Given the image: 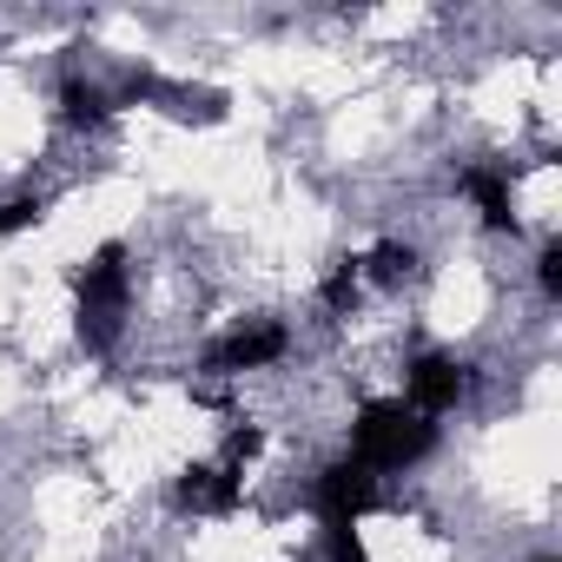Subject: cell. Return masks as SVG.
Instances as JSON below:
<instances>
[{"label":"cell","mask_w":562,"mask_h":562,"mask_svg":"<svg viewBox=\"0 0 562 562\" xmlns=\"http://www.w3.org/2000/svg\"><path fill=\"white\" fill-rule=\"evenodd\" d=\"M430 443H437V424H430L424 411H411V404H397V397H378V404L358 411L351 463H364V470H404V463H417Z\"/></svg>","instance_id":"1"},{"label":"cell","mask_w":562,"mask_h":562,"mask_svg":"<svg viewBox=\"0 0 562 562\" xmlns=\"http://www.w3.org/2000/svg\"><path fill=\"white\" fill-rule=\"evenodd\" d=\"M126 292H133V278H126V251L120 245H100L80 278H74V305H80V338L93 351H106L120 338V318H126Z\"/></svg>","instance_id":"2"},{"label":"cell","mask_w":562,"mask_h":562,"mask_svg":"<svg viewBox=\"0 0 562 562\" xmlns=\"http://www.w3.org/2000/svg\"><path fill=\"white\" fill-rule=\"evenodd\" d=\"M364 509H371V470L364 463H331L325 483H318V516H325V536H331L338 562H371L364 542H358V516Z\"/></svg>","instance_id":"3"},{"label":"cell","mask_w":562,"mask_h":562,"mask_svg":"<svg viewBox=\"0 0 562 562\" xmlns=\"http://www.w3.org/2000/svg\"><path fill=\"white\" fill-rule=\"evenodd\" d=\"M463 391H470V371H463V364H450V358H417V371H411V411L437 417V411H450Z\"/></svg>","instance_id":"4"},{"label":"cell","mask_w":562,"mask_h":562,"mask_svg":"<svg viewBox=\"0 0 562 562\" xmlns=\"http://www.w3.org/2000/svg\"><path fill=\"white\" fill-rule=\"evenodd\" d=\"M238 470L245 463H232V457L225 463H192L186 483H179V503L186 509H232L238 503Z\"/></svg>","instance_id":"5"},{"label":"cell","mask_w":562,"mask_h":562,"mask_svg":"<svg viewBox=\"0 0 562 562\" xmlns=\"http://www.w3.org/2000/svg\"><path fill=\"white\" fill-rule=\"evenodd\" d=\"M271 358H285V331H278V325H251V331H232L212 351V371H258Z\"/></svg>","instance_id":"6"},{"label":"cell","mask_w":562,"mask_h":562,"mask_svg":"<svg viewBox=\"0 0 562 562\" xmlns=\"http://www.w3.org/2000/svg\"><path fill=\"white\" fill-rule=\"evenodd\" d=\"M133 93L159 100L172 120H199V126H218L225 120V100L218 93H192V87H159V80H133Z\"/></svg>","instance_id":"7"},{"label":"cell","mask_w":562,"mask_h":562,"mask_svg":"<svg viewBox=\"0 0 562 562\" xmlns=\"http://www.w3.org/2000/svg\"><path fill=\"white\" fill-rule=\"evenodd\" d=\"M463 192L476 199V212H483V225H496V232H516V205H509V186L496 179V172H463Z\"/></svg>","instance_id":"8"},{"label":"cell","mask_w":562,"mask_h":562,"mask_svg":"<svg viewBox=\"0 0 562 562\" xmlns=\"http://www.w3.org/2000/svg\"><path fill=\"white\" fill-rule=\"evenodd\" d=\"M60 100H67V120H74V126H100V120L113 113V93H100L93 80H67Z\"/></svg>","instance_id":"9"},{"label":"cell","mask_w":562,"mask_h":562,"mask_svg":"<svg viewBox=\"0 0 562 562\" xmlns=\"http://www.w3.org/2000/svg\"><path fill=\"white\" fill-rule=\"evenodd\" d=\"M41 199H8V205H0V238H8V232H27V225H41Z\"/></svg>","instance_id":"10"},{"label":"cell","mask_w":562,"mask_h":562,"mask_svg":"<svg viewBox=\"0 0 562 562\" xmlns=\"http://www.w3.org/2000/svg\"><path fill=\"white\" fill-rule=\"evenodd\" d=\"M371 271L384 278V285H397V278L411 271V251H404V245H378V251H371Z\"/></svg>","instance_id":"11"},{"label":"cell","mask_w":562,"mask_h":562,"mask_svg":"<svg viewBox=\"0 0 562 562\" xmlns=\"http://www.w3.org/2000/svg\"><path fill=\"white\" fill-rule=\"evenodd\" d=\"M542 292L562 299V245H542Z\"/></svg>","instance_id":"12"}]
</instances>
